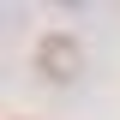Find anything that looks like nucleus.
<instances>
[{
    "instance_id": "f257e3e1",
    "label": "nucleus",
    "mask_w": 120,
    "mask_h": 120,
    "mask_svg": "<svg viewBox=\"0 0 120 120\" xmlns=\"http://www.w3.org/2000/svg\"><path fill=\"white\" fill-rule=\"evenodd\" d=\"M36 66H42L54 84H72V78L84 72V54H78V42L66 36V30H54V36H42V42H36Z\"/></svg>"
}]
</instances>
